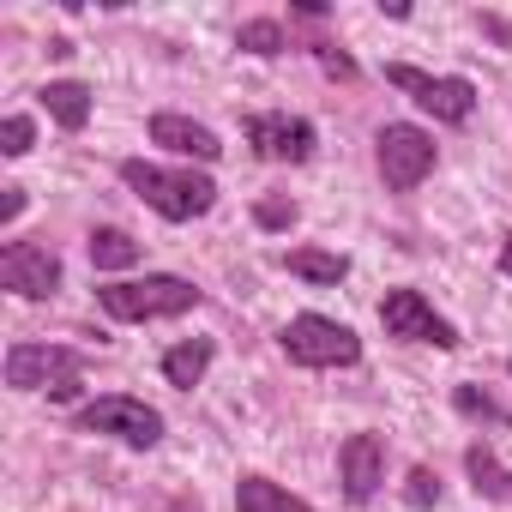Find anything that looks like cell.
Here are the masks:
<instances>
[{"instance_id": "6da1fadb", "label": "cell", "mask_w": 512, "mask_h": 512, "mask_svg": "<svg viewBox=\"0 0 512 512\" xmlns=\"http://www.w3.org/2000/svg\"><path fill=\"white\" fill-rule=\"evenodd\" d=\"M121 181H127L157 217H169V223L205 217V211L217 205V187H211V175H199V169H163V163L127 157V163H121Z\"/></svg>"}, {"instance_id": "7a4b0ae2", "label": "cell", "mask_w": 512, "mask_h": 512, "mask_svg": "<svg viewBox=\"0 0 512 512\" xmlns=\"http://www.w3.org/2000/svg\"><path fill=\"white\" fill-rule=\"evenodd\" d=\"M97 302H103L109 320H175V314L199 308V290L187 278L145 272V278H127V284H103Z\"/></svg>"}, {"instance_id": "3957f363", "label": "cell", "mask_w": 512, "mask_h": 512, "mask_svg": "<svg viewBox=\"0 0 512 512\" xmlns=\"http://www.w3.org/2000/svg\"><path fill=\"white\" fill-rule=\"evenodd\" d=\"M79 374H85L79 350H61V344H13L7 350V386L13 392H49L55 404H73Z\"/></svg>"}, {"instance_id": "277c9868", "label": "cell", "mask_w": 512, "mask_h": 512, "mask_svg": "<svg viewBox=\"0 0 512 512\" xmlns=\"http://www.w3.org/2000/svg\"><path fill=\"white\" fill-rule=\"evenodd\" d=\"M278 344H284V356L296 368H356L362 362V338L350 326L326 320V314H296L278 332Z\"/></svg>"}, {"instance_id": "5b68a950", "label": "cell", "mask_w": 512, "mask_h": 512, "mask_svg": "<svg viewBox=\"0 0 512 512\" xmlns=\"http://www.w3.org/2000/svg\"><path fill=\"white\" fill-rule=\"evenodd\" d=\"M73 428L79 434H115L121 446H139V452H151L157 440H163V416L145 404V398H97V404H85L79 416H73Z\"/></svg>"}, {"instance_id": "8992f818", "label": "cell", "mask_w": 512, "mask_h": 512, "mask_svg": "<svg viewBox=\"0 0 512 512\" xmlns=\"http://www.w3.org/2000/svg\"><path fill=\"white\" fill-rule=\"evenodd\" d=\"M386 79L416 103V109H428L434 121H470V109H476V85L470 79H458V73H422V67H386Z\"/></svg>"}, {"instance_id": "52a82bcc", "label": "cell", "mask_w": 512, "mask_h": 512, "mask_svg": "<svg viewBox=\"0 0 512 512\" xmlns=\"http://www.w3.org/2000/svg\"><path fill=\"white\" fill-rule=\"evenodd\" d=\"M374 157H380V175H386V187L392 193H410V187H422L428 175H434V139L422 133V127H410V121H392V127H380V139H374Z\"/></svg>"}, {"instance_id": "ba28073f", "label": "cell", "mask_w": 512, "mask_h": 512, "mask_svg": "<svg viewBox=\"0 0 512 512\" xmlns=\"http://www.w3.org/2000/svg\"><path fill=\"white\" fill-rule=\"evenodd\" d=\"M380 326H386V338H398V344H434V350H452V344H458L452 320H440L422 290H386Z\"/></svg>"}, {"instance_id": "9c48e42d", "label": "cell", "mask_w": 512, "mask_h": 512, "mask_svg": "<svg viewBox=\"0 0 512 512\" xmlns=\"http://www.w3.org/2000/svg\"><path fill=\"white\" fill-rule=\"evenodd\" d=\"M0 284L25 302H43L61 290V253L43 241H7L0 247Z\"/></svg>"}, {"instance_id": "30bf717a", "label": "cell", "mask_w": 512, "mask_h": 512, "mask_svg": "<svg viewBox=\"0 0 512 512\" xmlns=\"http://www.w3.org/2000/svg\"><path fill=\"white\" fill-rule=\"evenodd\" d=\"M247 145L266 163H308L314 157V127L302 115H247Z\"/></svg>"}, {"instance_id": "8fae6325", "label": "cell", "mask_w": 512, "mask_h": 512, "mask_svg": "<svg viewBox=\"0 0 512 512\" xmlns=\"http://www.w3.org/2000/svg\"><path fill=\"white\" fill-rule=\"evenodd\" d=\"M338 482H344V500H374V488L386 482V440L380 434H350L344 452H338Z\"/></svg>"}, {"instance_id": "7c38bea8", "label": "cell", "mask_w": 512, "mask_h": 512, "mask_svg": "<svg viewBox=\"0 0 512 512\" xmlns=\"http://www.w3.org/2000/svg\"><path fill=\"white\" fill-rule=\"evenodd\" d=\"M151 145H163V151H175V157H193V163H217V133L211 127H199V121H187V115H151Z\"/></svg>"}, {"instance_id": "4fadbf2b", "label": "cell", "mask_w": 512, "mask_h": 512, "mask_svg": "<svg viewBox=\"0 0 512 512\" xmlns=\"http://www.w3.org/2000/svg\"><path fill=\"white\" fill-rule=\"evenodd\" d=\"M235 512H314V506L296 500L290 488H278L272 476H241V488H235Z\"/></svg>"}, {"instance_id": "5bb4252c", "label": "cell", "mask_w": 512, "mask_h": 512, "mask_svg": "<svg viewBox=\"0 0 512 512\" xmlns=\"http://www.w3.org/2000/svg\"><path fill=\"white\" fill-rule=\"evenodd\" d=\"M43 109H49L67 133H85V121H91V91H85L79 79H55V85H43Z\"/></svg>"}, {"instance_id": "9a60e30c", "label": "cell", "mask_w": 512, "mask_h": 512, "mask_svg": "<svg viewBox=\"0 0 512 512\" xmlns=\"http://www.w3.org/2000/svg\"><path fill=\"white\" fill-rule=\"evenodd\" d=\"M205 368H211V338H187V344H175L163 356V380L181 386V392H193L205 380Z\"/></svg>"}, {"instance_id": "2e32d148", "label": "cell", "mask_w": 512, "mask_h": 512, "mask_svg": "<svg viewBox=\"0 0 512 512\" xmlns=\"http://www.w3.org/2000/svg\"><path fill=\"white\" fill-rule=\"evenodd\" d=\"M284 266L296 278H308V284H344L350 278V260H344V253H326V247H296Z\"/></svg>"}, {"instance_id": "e0dca14e", "label": "cell", "mask_w": 512, "mask_h": 512, "mask_svg": "<svg viewBox=\"0 0 512 512\" xmlns=\"http://www.w3.org/2000/svg\"><path fill=\"white\" fill-rule=\"evenodd\" d=\"M139 253H145V247H139L127 229H97V235H91V266H97V272H127V266H139Z\"/></svg>"}, {"instance_id": "ac0fdd59", "label": "cell", "mask_w": 512, "mask_h": 512, "mask_svg": "<svg viewBox=\"0 0 512 512\" xmlns=\"http://www.w3.org/2000/svg\"><path fill=\"white\" fill-rule=\"evenodd\" d=\"M464 470H470L476 494H488V500H506V494H512V470H506V464H500V458H494V452H488L482 440H476V446L464 452Z\"/></svg>"}, {"instance_id": "d6986e66", "label": "cell", "mask_w": 512, "mask_h": 512, "mask_svg": "<svg viewBox=\"0 0 512 512\" xmlns=\"http://www.w3.org/2000/svg\"><path fill=\"white\" fill-rule=\"evenodd\" d=\"M235 43H241L247 55H284V49H290V37H284L278 19H247V25L235 31Z\"/></svg>"}, {"instance_id": "ffe728a7", "label": "cell", "mask_w": 512, "mask_h": 512, "mask_svg": "<svg viewBox=\"0 0 512 512\" xmlns=\"http://www.w3.org/2000/svg\"><path fill=\"white\" fill-rule=\"evenodd\" d=\"M31 139H37L31 115H7V121H0V151H7V157H25V151H31Z\"/></svg>"}, {"instance_id": "44dd1931", "label": "cell", "mask_w": 512, "mask_h": 512, "mask_svg": "<svg viewBox=\"0 0 512 512\" xmlns=\"http://www.w3.org/2000/svg\"><path fill=\"white\" fill-rule=\"evenodd\" d=\"M452 404H458L464 416H482V422H506V410H500L494 398H482L476 386H458V392H452Z\"/></svg>"}, {"instance_id": "7402d4cb", "label": "cell", "mask_w": 512, "mask_h": 512, "mask_svg": "<svg viewBox=\"0 0 512 512\" xmlns=\"http://www.w3.org/2000/svg\"><path fill=\"white\" fill-rule=\"evenodd\" d=\"M314 55H320V67H326V73H338V79H356V61H350L344 49H332V43H314Z\"/></svg>"}, {"instance_id": "603a6c76", "label": "cell", "mask_w": 512, "mask_h": 512, "mask_svg": "<svg viewBox=\"0 0 512 512\" xmlns=\"http://www.w3.org/2000/svg\"><path fill=\"white\" fill-rule=\"evenodd\" d=\"M260 223L266 229H284V223H296V205L290 199H260Z\"/></svg>"}, {"instance_id": "cb8c5ba5", "label": "cell", "mask_w": 512, "mask_h": 512, "mask_svg": "<svg viewBox=\"0 0 512 512\" xmlns=\"http://www.w3.org/2000/svg\"><path fill=\"white\" fill-rule=\"evenodd\" d=\"M440 500V482L428 470H410V506H434Z\"/></svg>"}, {"instance_id": "d4e9b609", "label": "cell", "mask_w": 512, "mask_h": 512, "mask_svg": "<svg viewBox=\"0 0 512 512\" xmlns=\"http://www.w3.org/2000/svg\"><path fill=\"white\" fill-rule=\"evenodd\" d=\"M7 199H0V223H13L19 211H25V187H0Z\"/></svg>"}, {"instance_id": "484cf974", "label": "cell", "mask_w": 512, "mask_h": 512, "mask_svg": "<svg viewBox=\"0 0 512 512\" xmlns=\"http://www.w3.org/2000/svg\"><path fill=\"white\" fill-rule=\"evenodd\" d=\"M500 266H506V278H512V235H506V247H500Z\"/></svg>"}]
</instances>
